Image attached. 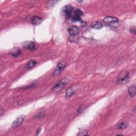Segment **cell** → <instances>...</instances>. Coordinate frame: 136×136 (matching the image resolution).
I'll return each mask as SVG.
<instances>
[{
    "mask_svg": "<svg viewBox=\"0 0 136 136\" xmlns=\"http://www.w3.org/2000/svg\"><path fill=\"white\" fill-rule=\"evenodd\" d=\"M103 23L106 25L113 27V28H117V27L120 26L119 20L113 17H106L103 19Z\"/></svg>",
    "mask_w": 136,
    "mask_h": 136,
    "instance_id": "cell-1",
    "label": "cell"
},
{
    "mask_svg": "<svg viewBox=\"0 0 136 136\" xmlns=\"http://www.w3.org/2000/svg\"><path fill=\"white\" fill-rule=\"evenodd\" d=\"M69 81L68 78H63L62 79L59 81L53 88V90L55 93H58L63 88L65 87V86L67 84Z\"/></svg>",
    "mask_w": 136,
    "mask_h": 136,
    "instance_id": "cell-2",
    "label": "cell"
},
{
    "mask_svg": "<svg viewBox=\"0 0 136 136\" xmlns=\"http://www.w3.org/2000/svg\"><path fill=\"white\" fill-rule=\"evenodd\" d=\"M65 66H66V64L63 62H59L57 66H56L55 70L54 71L53 76L55 77L60 75V74L63 71L64 68H65Z\"/></svg>",
    "mask_w": 136,
    "mask_h": 136,
    "instance_id": "cell-3",
    "label": "cell"
},
{
    "mask_svg": "<svg viewBox=\"0 0 136 136\" xmlns=\"http://www.w3.org/2000/svg\"><path fill=\"white\" fill-rule=\"evenodd\" d=\"M73 10L72 7L70 6H64L62 9V12L63 14L67 18H70L72 17V12Z\"/></svg>",
    "mask_w": 136,
    "mask_h": 136,
    "instance_id": "cell-4",
    "label": "cell"
},
{
    "mask_svg": "<svg viewBox=\"0 0 136 136\" xmlns=\"http://www.w3.org/2000/svg\"><path fill=\"white\" fill-rule=\"evenodd\" d=\"M129 72L127 71H122L118 75V80L120 83H123L128 79Z\"/></svg>",
    "mask_w": 136,
    "mask_h": 136,
    "instance_id": "cell-5",
    "label": "cell"
},
{
    "mask_svg": "<svg viewBox=\"0 0 136 136\" xmlns=\"http://www.w3.org/2000/svg\"><path fill=\"white\" fill-rule=\"evenodd\" d=\"M24 118H25V116L24 115H20L19 117L18 118H17V119L12 123V127L14 128L19 127V126L23 123Z\"/></svg>",
    "mask_w": 136,
    "mask_h": 136,
    "instance_id": "cell-6",
    "label": "cell"
},
{
    "mask_svg": "<svg viewBox=\"0 0 136 136\" xmlns=\"http://www.w3.org/2000/svg\"><path fill=\"white\" fill-rule=\"evenodd\" d=\"M68 30L69 34L72 36L77 35L79 33V29L78 28V27L76 26H72L68 28Z\"/></svg>",
    "mask_w": 136,
    "mask_h": 136,
    "instance_id": "cell-7",
    "label": "cell"
},
{
    "mask_svg": "<svg viewBox=\"0 0 136 136\" xmlns=\"http://www.w3.org/2000/svg\"><path fill=\"white\" fill-rule=\"evenodd\" d=\"M31 21L33 25L38 26L39 24H41L42 22H43V19H42V18H41V17L34 16L33 17H32V18L31 19Z\"/></svg>",
    "mask_w": 136,
    "mask_h": 136,
    "instance_id": "cell-8",
    "label": "cell"
},
{
    "mask_svg": "<svg viewBox=\"0 0 136 136\" xmlns=\"http://www.w3.org/2000/svg\"><path fill=\"white\" fill-rule=\"evenodd\" d=\"M77 90V88L76 87H71L67 89L66 91V97H70L71 96H72L74 93H75Z\"/></svg>",
    "mask_w": 136,
    "mask_h": 136,
    "instance_id": "cell-9",
    "label": "cell"
},
{
    "mask_svg": "<svg viewBox=\"0 0 136 136\" xmlns=\"http://www.w3.org/2000/svg\"><path fill=\"white\" fill-rule=\"evenodd\" d=\"M24 46L25 48L31 51H34L36 49L35 44V43L33 41H30V42H28V43H26L25 45H24Z\"/></svg>",
    "mask_w": 136,
    "mask_h": 136,
    "instance_id": "cell-10",
    "label": "cell"
},
{
    "mask_svg": "<svg viewBox=\"0 0 136 136\" xmlns=\"http://www.w3.org/2000/svg\"><path fill=\"white\" fill-rule=\"evenodd\" d=\"M136 88L135 85L130 86V87L129 88V89H128L129 94V95L131 97L135 96L136 95Z\"/></svg>",
    "mask_w": 136,
    "mask_h": 136,
    "instance_id": "cell-11",
    "label": "cell"
},
{
    "mask_svg": "<svg viewBox=\"0 0 136 136\" xmlns=\"http://www.w3.org/2000/svg\"><path fill=\"white\" fill-rule=\"evenodd\" d=\"M36 64H37V62L36 61L31 60L27 63L26 65V68H27V69H32L33 67H34Z\"/></svg>",
    "mask_w": 136,
    "mask_h": 136,
    "instance_id": "cell-12",
    "label": "cell"
},
{
    "mask_svg": "<svg viewBox=\"0 0 136 136\" xmlns=\"http://www.w3.org/2000/svg\"><path fill=\"white\" fill-rule=\"evenodd\" d=\"M12 55L14 57L19 56L21 54V52L18 48H14L11 51Z\"/></svg>",
    "mask_w": 136,
    "mask_h": 136,
    "instance_id": "cell-13",
    "label": "cell"
},
{
    "mask_svg": "<svg viewBox=\"0 0 136 136\" xmlns=\"http://www.w3.org/2000/svg\"><path fill=\"white\" fill-rule=\"evenodd\" d=\"M128 125V123L127 122H121L118 124L117 126V128L118 129H124L126 128Z\"/></svg>",
    "mask_w": 136,
    "mask_h": 136,
    "instance_id": "cell-14",
    "label": "cell"
},
{
    "mask_svg": "<svg viewBox=\"0 0 136 136\" xmlns=\"http://www.w3.org/2000/svg\"><path fill=\"white\" fill-rule=\"evenodd\" d=\"M92 27H93V28H95V29H100L101 28H102L103 27V24L101 23H100V22H97V23H96L94 24L92 26Z\"/></svg>",
    "mask_w": 136,
    "mask_h": 136,
    "instance_id": "cell-15",
    "label": "cell"
},
{
    "mask_svg": "<svg viewBox=\"0 0 136 136\" xmlns=\"http://www.w3.org/2000/svg\"><path fill=\"white\" fill-rule=\"evenodd\" d=\"M59 1H48L47 2V6L48 8H52L53 6H54L57 3H58Z\"/></svg>",
    "mask_w": 136,
    "mask_h": 136,
    "instance_id": "cell-16",
    "label": "cell"
},
{
    "mask_svg": "<svg viewBox=\"0 0 136 136\" xmlns=\"http://www.w3.org/2000/svg\"><path fill=\"white\" fill-rule=\"evenodd\" d=\"M73 15L81 17V16H82L83 15V12L81 10L77 9V10H76L75 12H74Z\"/></svg>",
    "mask_w": 136,
    "mask_h": 136,
    "instance_id": "cell-17",
    "label": "cell"
},
{
    "mask_svg": "<svg viewBox=\"0 0 136 136\" xmlns=\"http://www.w3.org/2000/svg\"><path fill=\"white\" fill-rule=\"evenodd\" d=\"M78 136H88V132L86 130H83L79 132L78 134Z\"/></svg>",
    "mask_w": 136,
    "mask_h": 136,
    "instance_id": "cell-18",
    "label": "cell"
},
{
    "mask_svg": "<svg viewBox=\"0 0 136 136\" xmlns=\"http://www.w3.org/2000/svg\"><path fill=\"white\" fill-rule=\"evenodd\" d=\"M85 109V107L84 105H82V106H80L79 107L78 110V112L79 113H81L83 112V111H84V110Z\"/></svg>",
    "mask_w": 136,
    "mask_h": 136,
    "instance_id": "cell-19",
    "label": "cell"
},
{
    "mask_svg": "<svg viewBox=\"0 0 136 136\" xmlns=\"http://www.w3.org/2000/svg\"><path fill=\"white\" fill-rule=\"evenodd\" d=\"M130 31L131 33L135 34H136V28L135 27H132L130 28Z\"/></svg>",
    "mask_w": 136,
    "mask_h": 136,
    "instance_id": "cell-20",
    "label": "cell"
},
{
    "mask_svg": "<svg viewBox=\"0 0 136 136\" xmlns=\"http://www.w3.org/2000/svg\"><path fill=\"white\" fill-rule=\"evenodd\" d=\"M41 128L39 129V130H38V131H37V135L39 134V132H40V131H41Z\"/></svg>",
    "mask_w": 136,
    "mask_h": 136,
    "instance_id": "cell-21",
    "label": "cell"
}]
</instances>
